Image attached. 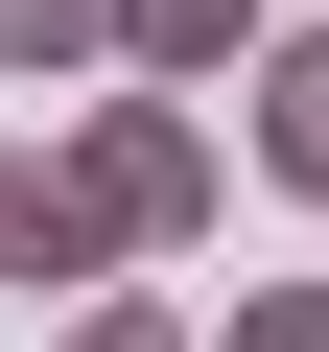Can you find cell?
Wrapping results in <instances>:
<instances>
[{
	"mask_svg": "<svg viewBox=\"0 0 329 352\" xmlns=\"http://www.w3.org/2000/svg\"><path fill=\"white\" fill-rule=\"evenodd\" d=\"M71 164H94V212H118L141 258H164V235H212V188H235V141H212L189 94H141V71H118V94L71 118Z\"/></svg>",
	"mask_w": 329,
	"mask_h": 352,
	"instance_id": "obj_1",
	"label": "cell"
},
{
	"mask_svg": "<svg viewBox=\"0 0 329 352\" xmlns=\"http://www.w3.org/2000/svg\"><path fill=\"white\" fill-rule=\"evenodd\" d=\"M259 47H282L259 0H118V71H141V94H235Z\"/></svg>",
	"mask_w": 329,
	"mask_h": 352,
	"instance_id": "obj_3",
	"label": "cell"
},
{
	"mask_svg": "<svg viewBox=\"0 0 329 352\" xmlns=\"http://www.w3.org/2000/svg\"><path fill=\"white\" fill-rule=\"evenodd\" d=\"M212 352H329V282H235V329Z\"/></svg>",
	"mask_w": 329,
	"mask_h": 352,
	"instance_id": "obj_7",
	"label": "cell"
},
{
	"mask_svg": "<svg viewBox=\"0 0 329 352\" xmlns=\"http://www.w3.org/2000/svg\"><path fill=\"white\" fill-rule=\"evenodd\" d=\"M118 258H141V235H118V212H94V164H71V141H47V164H24V141H0V282H24V305H47V282H71V305H94V282H118Z\"/></svg>",
	"mask_w": 329,
	"mask_h": 352,
	"instance_id": "obj_2",
	"label": "cell"
},
{
	"mask_svg": "<svg viewBox=\"0 0 329 352\" xmlns=\"http://www.w3.org/2000/svg\"><path fill=\"white\" fill-rule=\"evenodd\" d=\"M235 141L282 164V188H329V24H282V47L235 71Z\"/></svg>",
	"mask_w": 329,
	"mask_h": 352,
	"instance_id": "obj_4",
	"label": "cell"
},
{
	"mask_svg": "<svg viewBox=\"0 0 329 352\" xmlns=\"http://www.w3.org/2000/svg\"><path fill=\"white\" fill-rule=\"evenodd\" d=\"M0 71H118V0H0Z\"/></svg>",
	"mask_w": 329,
	"mask_h": 352,
	"instance_id": "obj_5",
	"label": "cell"
},
{
	"mask_svg": "<svg viewBox=\"0 0 329 352\" xmlns=\"http://www.w3.org/2000/svg\"><path fill=\"white\" fill-rule=\"evenodd\" d=\"M47 352H212V329H189V305H141V282H94V305H71Z\"/></svg>",
	"mask_w": 329,
	"mask_h": 352,
	"instance_id": "obj_6",
	"label": "cell"
}]
</instances>
